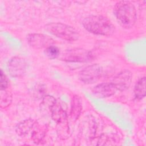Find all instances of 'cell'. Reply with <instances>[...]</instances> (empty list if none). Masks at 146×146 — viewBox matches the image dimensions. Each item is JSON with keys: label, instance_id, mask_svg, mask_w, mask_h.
Here are the masks:
<instances>
[{"label": "cell", "instance_id": "cell-1", "mask_svg": "<svg viewBox=\"0 0 146 146\" xmlns=\"http://www.w3.org/2000/svg\"><path fill=\"white\" fill-rule=\"evenodd\" d=\"M84 28L90 33L104 36H110L115 33V26L107 18L102 15H89L82 21Z\"/></svg>", "mask_w": 146, "mask_h": 146}, {"label": "cell", "instance_id": "cell-2", "mask_svg": "<svg viewBox=\"0 0 146 146\" xmlns=\"http://www.w3.org/2000/svg\"><path fill=\"white\" fill-rule=\"evenodd\" d=\"M114 13L117 22L124 28L132 27L136 21V8L129 1H121L117 2L115 6Z\"/></svg>", "mask_w": 146, "mask_h": 146}, {"label": "cell", "instance_id": "cell-3", "mask_svg": "<svg viewBox=\"0 0 146 146\" xmlns=\"http://www.w3.org/2000/svg\"><path fill=\"white\" fill-rule=\"evenodd\" d=\"M45 29L52 35L67 41H75L80 36L74 27L62 23H50L46 25Z\"/></svg>", "mask_w": 146, "mask_h": 146}, {"label": "cell", "instance_id": "cell-4", "mask_svg": "<svg viewBox=\"0 0 146 146\" xmlns=\"http://www.w3.org/2000/svg\"><path fill=\"white\" fill-rule=\"evenodd\" d=\"M92 58V54L88 50L82 48H74L66 50L63 52L61 59L68 62H85Z\"/></svg>", "mask_w": 146, "mask_h": 146}, {"label": "cell", "instance_id": "cell-5", "mask_svg": "<svg viewBox=\"0 0 146 146\" xmlns=\"http://www.w3.org/2000/svg\"><path fill=\"white\" fill-rule=\"evenodd\" d=\"M102 73V67L99 64H92L87 66L79 72V79L84 83L92 84L100 78Z\"/></svg>", "mask_w": 146, "mask_h": 146}, {"label": "cell", "instance_id": "cell-6", "mask_svg": "<svg viewBox=\"0 0 146 146\" xmlns=\"http://www.w3.org/2000/svg\"><path fill=\"white\" fill-rule=\"evenodd\" d=\"M28 68L25 59L15 56L10 59L7 63V69L10 75L14 78H21L25 75Z\"/></svg>", "mask_w": 146, "mask_h": 146}, {"label": "cell", "instance_id": "cell-7", "mask_svg": "<svg viewBox=\"0 0 146 146\" xmlns=\"http://www.w3.org/2000/svg\"><path fill=\"white\" fill-rule=\"evenodd\" d=\"M27 40L29 44L35 49L46 48L54 43V40L51 37L38 33L29 34L27 36Z\"/></svg>", "mask_w": 146, "mask_h": 146}, {"label": "cell", "instance_id": "cell-8", "mask_svg": "<svg viewBox=\"0 0 146 146\" xmlns=\"http://www.w3.org/2000/svg\"><path fill=\"white\" fill-rule=\"evenodd\" d=\"M132 78V73L128 70L119 72L113 79L112 83L115 86L117 90L124 91L129 88Z\"/></svg>", "mask_w": 146, "mask_h": 146}, {"label": "cell", "instance_id": "cell-9", "mask_svg": "<svg viewBox=\"0 0 146 146\" xmlns=\"http://www.w3.org/2000/svg\"><path fill=\"white\" fill-rule=\"evenodd\" d=\"M117 89L113 83H103L95 86L92 92L96 98H104L113 95Z\"/></svg>", "mask_w": 146, "mask_h": 146}, {"label": "cell", "instance_id": "cell-10", "mask_svg": "<svg viewBox=\"0 0 146 146\" xmlns=\"http://www.w3.org/2000/svg\"><path fill=\"white\" fill-rule=\"evenodd\" d=\"M49 110L52 119L56 123V124L68 120L66 111L56 100L50 107Z\"/></svg>", "mask_w": 146, "mask_h": 146}, {"label": "cell", "instance_id": "cell-11", "mask_svg": "<svg viewBox=\"0 0 146 146\" xmlns=\"http://www.w3.org/2000/svg\"><path fill=\"white\" fill-rule=\"evenodd\" d=\"M37 124L38 123L33 119H26L17 125L16 127V132L19 136H25L31 131L33 132Z\"/></svg>", "mask_w": 146, "mask_h": 146}, {"label": "cell", "instance_id": "cell-12", "mask_svg": "<svg viewBox=\"0 0 146 146\" xmlns=\"http://www.w3.org/2000/svg\"><path fill=\"white\" fill-rule=\"evenodd\" d=\"M82 110V104L80 98L78 95L72 97L71 104L70 116L72 120H76L80 116Z\"/></svg>", "mask_w": 146, "mask_h": 146}, {"label": "cell", "instance_id": "cell-13", "mask_svg": "<svg viewBox=\"0 0 146 146\" xmlns=\"http://www.w3.org/2000/svg\"><path fill=\"white\" fill-rule=\"evenodd\" d=\"M145 76L141 78L136 83L134 88V95L136 99H142L145 96Z\"/></svg>", "mask_w": 146, "mask_h": 146}, {"label": "cell", "instance_id": "cell-14", "mask_svg": "<svg viewBox=\"0 0 146 146\" xmlns=\"http://www.w3.org/2000/svg\"><path fill=\"white\" fill-rule=\"evenodd\" d=\"M13 99L12 94L9 90H1L0 106L2 108H6L11 103Z\"/></svg>", "mask_w": 146, "mask_h": 146}, {"label": "cell", "instance_id": "cell-15", "mask_svg": "<svg viewBox=\"0 0 146 146\" xmlns=\"http://www.w3.org/2000/svg\"><path fill=\"white\" fill-rule=\"evenodd\" d=\"M45 54L50 59H55L59 56L60 52L59 48L53 45L50 46L45 49Z\"/></svg>", "mask_w": 146, "mask_h": 146}, {"label": "cell", "instance_id": "cell-16", "mask_svg": "<svg viewBox=\"0 0 146 146\" xmlns=\"http://www.w3.org/2000/svg\"><path fill=\"white\" fill-rule=\"evenodd\" d=\"M9 86V80L6 75L1 70V90L7 89Z\"/></svg>", "mask_w": 146, "mask_h": 146}]
</instances>
